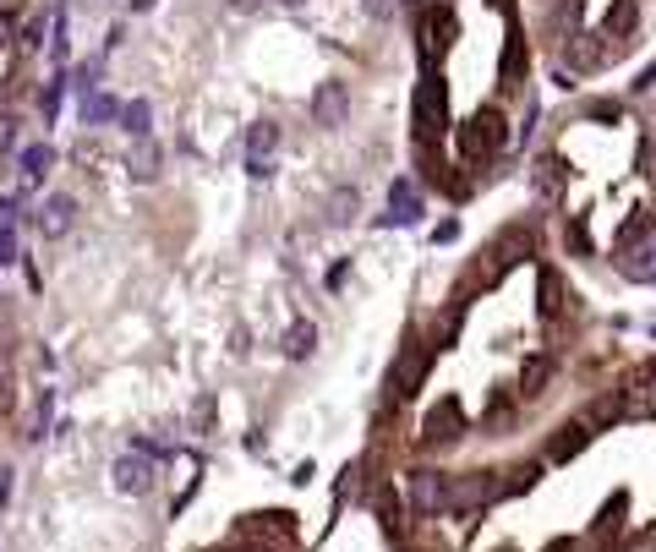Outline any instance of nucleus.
<instances>
[{
    "label": "nucleus",
    "instance_id": "41",
    "mask_svg": "<svg viewBox=\"0 0 656 552\" xmlns=\"http://www.w3.org/2000/svg\"><path fill=\"white\" fill-rule=\"evenodd\" d=\"M547 552H580V547H574V542H564V536H558V542L547 547Z\"/></svg>",
    "mask_w": 656,
    "mask_h": 552
},
{
    "label": "nucleus",
    "instance_id": "44",
    "mask_svg": "<svg viewBox=\"0 0 656 552\" xmlns=\"http://www.w3.org/2000/svg\"><path fill=\"white\" fill-rule=\"evenodd\" d=\"M230 6H241V11H252V6H257V0H230Z\"/></svg>",
    "mask_w": 656,
    "mask_h": 552
},
{
    "label": "nucleus",
    "instance_id": "30",
    "mask_svg": "<svg viewBox=\"0 0 656 552\" xmlns=\"http://www.w3.org/2000/svg\"><path fill=\"white\" fill-rule=\"evenodd\" d=\"M564 246L574 257H591V230H585V219H569L564 225Z\"/></svg>",
    "mask_w": 656,
    "mask_h": 552
},
{
    "label": "nucleus",
    "instance_id": "27",
    "mask_svg": "<svg viewBox=\"0 0 656 552\" xmlns=\"http://www.w3.org/2000/svg\"><path fill=\"white\" fill-rule=\"evenodd\" d=\"M148 121H154V104H148V99L121 104V126L132 132V143H137V137H148Z\"/></svg>",
    "mask_w": 656,
    "mask_h": 552
},
{
    "label": "nucleus",
    "instance_id": "28",
    "mask_svg": "<svg viewBox=\"0 0 656 552\" xmlns=\"http://www.w3.org/2000/svg\"><path fill=\"white\" fill-rule=\"evenodd\" d=\"M115 115H121V104H115L110 93H88V99H82V121L88 126H104V121H115Z\"/></svg>",
    "mask_w": 656,
    "mask_h": 552
},
{
    "label": "nucleus",
    "instance_id": "9",
    "mask_svg": "<svg viewBox=\"0 0 656 552\" xmlns=\"http://www.w3.org/2000/svg\"><path fill=\"white\" fill-rule=\"evenodd\" d=\"M536 252V230L531 225H509V230H503V236H498V246H492V279H498L503 274V268H514V263H520V257H531Z\"/></svg>",
    "mask_w": 656,
    "mask_h": 552
},
{
    "label": "nucleus",
    "instance_id": "25",
    "mask_svg": "<svg viewBox=\"0 0 656 552\" xmlns=\"http://www.w3.org/2000/svg\"><path fill=\"white\" fill-rule=\"evenodd\" d=\"M312 350H318V328H312V323H290L285 328V356L290 361H307Z\"/></svg>",
    "mask_w": 656,
    "mask_h": 552
},
{
    "label": "nucleus",
    "instance_id": "43",
    "mask_svg": "<svg viewBox=\"0 0 656 552\" xmlns=\"http://www.w3.org/2000/svg\"><path fill=\"white\" fill-rule=\"evenodd\" d=\"M132 11H154V0H132Z\"/></svg>",
    "mask_w": 656,
    "mask_h": 552
},
{
    "label": "nucleus",
    "instance_id": "24",
    "mask_svg": "<svg viewBox=\"0 0 656 552\" xmlns=\"http://www.w3.org/2000/svg\"><path fill=\"white\" fill-rule=\"evenodd\" d=\"M646 236H656V214H651V208H640V214L629 219L624 230H618V241H613V246H618V252H635V246L646 241Z\"/></svg>",
    "mask_w": 656,
    "mask_h": 552
},
{
    "label": "nucleus",
    "instance_id": "34",
    "mask_svg": "<svg viewBox=\"0 0 656 552\" xmlns=\"http://www.w3.org/2000/svg\"><path fill=\"white\" fill-rule=\"evenodd\" d=\"M11 143H17V115H11V110H0V154H6Z\"/></svg>",
    "mask_w": 656,
    "mask_h": 552
},
{
    "label": "nucleus",
    "instance_id": "45",
    "mask_svg": "<svg viewBox=\"0 0 656 552\" xmlns=\"http://www.w3.org/2000/svg\"><path fill=\"white\" fill-rule=\"evenodd\" d=\"M279 6H301V0H279Z\"/></svg>",
    "mask_w": 656,
    "mask_h": 552
},
{
    "label": "nucleus",
    "instance_id": "16",
    "mask_svg": "<svg viewBox=\"0 0 656 552\" xmlns=\"http://www.w3.org/2000/svg\"><path fill=\"white\" fill-rule=\"evenodd\" d=\"M536 312H542L547 323L564 317V274H558V268H542V274H536Z\"/></svg>",
    "mask_w": 656,
    "mask_h": 552
},
{
    "label": "nucleus",
    "instance_id": "37",
    "mask_svg": "<svg viewBox=\"0 0 656 552\" xmlns=\"http://www.w3.org/2000/svg\"><path fill=\"white\" fill-rule=\"evenodd\" d=\"M394 6H400V0H367V11H372L378 22H389V17H394Z\"/></svg>",
    "mask_w": 656,
    "mask_h": 552
},
{
    "label": "nucleus",
    "instance_id": "7",
    "mask_svg": "<svg viewBox=\"0 0 656 552\" xmlns=\"http://www.w3.org/2000/svg\"><path fill=\"white\" fill-rule=\"evenodd\" d=\"M312 126H323V132H334V126L350 121V88L345 82H318V93H312Z\"/></svg>",
    "mask_w": 656,
    "mask_h": 552
},
{
    "label": "nucleus",
    "instance_id": "36",
    "mask_svg": "<svg viewBox=\"0 0 656 552\" xmlns=\"http://www.w3.org/2000/svg\"><path fill=\"white\" fill-rule=\"evenodd\" d=\"M50 55L66 61V17H55V39H50Z\"/></svg>",
    "mask_w": 656,
    "mask_h": 552
},
{
    "label": "nucleus",
    "instance_id": "46",
    "mask_svg": "<svg viewBox=\"0 0 656 552\" xmlns=\"http://www.w3.org/2000/svg\"><path fill=\"white\" fill-rule=\"evenodd\" d=\"M492 6H509V0H492Z\"/></svg>",
    "mask_w": 656,
    "mask_h": 552
},
{
    "label": "nucleus",
    "instance_id": "10",
    "mask_svg": "<svg viewBox=\"0 0 656 552\" xmlns=\"http://www.w3.org/2000/svg\"><path fill=\"white\" fill-rule=\"evenodd\" d=\"M410 498H416L421 509H449L454 503V481L438 476V471H410Z\"/></svg>",
    "mask_w": 656,
    "mask_h": 552
},
{
    "label": "nucleus",
    "instance_id": "1",
    "mask_svg": "<svg viewBox=\"0 0 656 552\" xmlns=\"http://www.w3.org/2000/svg\"><path fill=\"white\" fill-rule=\"evenodd\" d=\"M443 126H449V88L438 72H427L416 88V137L432 143V137H443Z\"/></svg>",
    "mask_w": 656,
    "mask_h": 552
},
{
    "label": "nucleus",
    "instance_id": "18",
    "mask_svg": "<svg viewBox=\"0 0 656 552\" xmlns=\"http://www.w3.org/2000/svg\"><path fill=\"white\" fill-rule=\"evenodd\" d=\"M159 164H164L159 143H154V137H137V143H132V154H126V170H132V181H154V175H159Z\"/></svg>",
    "mask_w": 656,
    "mask_h": 552
},
{
    "label": "nucleus",
    "instance_id": "15",
    "mask_svg": "<svg viewBox=\"0 0 656 552\" xmlns=\"http://www.w3.org/2000/svg\"><path fill=\"white\" fill-rule=\"evenodd\" d=\"M503 471H471V476H460L454 481V498L460 503H492V498H503Z\"/></svg>",
    "mask_w": 656,
    "mask_h": 552
},
{
    "label": "nucleus",
    "instance_id": "23",
    "mask_svg": "<svg viewBox=\"0 0 656 552\" xmlns=\"http://www.w3.org/2000/svg\"><path fill=\"white\" fill-rule=\"evenodd\" d=\"M531 181H536V192H542V197H558V186H564V159L542 154V159H536V170H531Z\"/></svg>",
    "mask_w": 656,
    "mask_h": 552
},
{
    "label": "nucleus",
    "instance_id": "14",
    "mask_svg": "<svg viewBox=\"0 0 656 552\" xmlns=\"http://www.w3.org/2000/svg\"><path fill=\"white\" fill-rule=\"evenodd\" d=\"M624 514H629V492H613V498L602 503V514H596V525H591V547L596 552H607V542L624 531Z\"/></svg>",
    "mask_w": 656,
    "mask_h": 552
},
{
    "label": "nucleus",
    "instance_id": "39",
    "mask_svg": "<svg viewBox=\"0 0 656 552\" xmlns=\"http://www.w3.org/2000/svg\"><path fill=\"white\" fill-rule=\"evenodd\" d=\"M635 88H640V93H646V88H656V66H646V72H640V82H635Z\"/></svg>",
    "mask_w": 656,
    "mask_h": 552
},
{
    "label": "nucleus",
    "instance_id": "12",
    "mask_svg": "<svg viewBox=\"0 0 656 552\" xmlns=\"http://www.w3.org/2000/svg\"><path fill=\"white\" fill-rule=\"evenodd\" d=\"M591 438H596V432H591V421H564V427L553 432V443H547V460H558V465H564V460H574V454H585V449H591Z\"/></svg>",
    "mask_w": 656,
    "mask_h": 552
},
{
    "label": "nucleus",
    "instance_id": "21",
    "mask_svg": "<svg viewBox=\"0 0 656 552\" xmlns=\"http://www.w3.org/2000/svg\"><path fill=\"white\" fill-rule=\"evenodd\" d=\"M547 383H553V356H531V361H525V372H520V394L525 399H542Z\"/></svg>",
    "mask_w": 656,
    "mask_h": 552
},
{
    "label": "nucleus",
    "instance_id": "38",
    "mask_svg": "<svg viewBox=\"0 0 656 552\" xmlns=\"http://www.w3.org/2000/svg\"><path fill=\"white\" fill-rule=\"evenodd\" d=\"M454 236H460V225H454V219H443V225L432 230V241H454Z\"/></svg>",
    "mask_w": 656,
    "mask_h": 552
},
{
    "label": "nucleus",
    "instance_id": "2",
    "mask_svg": "<svg viewBox=\"0 0 656 552\" xmlns=\"http://www.w3.org/2000/svg\"><path fill=\"white\" fill-rule=\"evenodd\" d=\"M427 367H432V345L421 334H410L405 345H400V361H394V372H389V389L394 399H410L421 389V378H427Z\"/></svg>",
    "mask_w": 656,
    "mask_h": 552
},
{
    "label": "nucleus",
    "instance_id": "19",
    "mask_svg": "<svg viewBox=\"0 0 656 552\" xmlns=\"http://www.w3.org/2000/svg\"><path fill=\"white\" fill-rule=\"evenodd\" d=\"M50 164H55V148L50 143H28V148H22V192H33V186L50 175Z\"/></svg>",
    "mask_w": 656,
    "mask_h": 552
},
{
    "label": "nucleus",
    "instance_id": "31",
    "mask_svg": "<svg viewBox=\"0 0 656 552\" xmlns=\"http://www.w3.org/2000/svg\"><path fill=\"white\" fill-rule=\"evenodd\" d=\"M536 476H542V465H514L509 481H503V498H509V492H531Z\"/></svg>",
    "mask_w": 656,
    "mask_h": 552
},
{
    "label": "nucleus",
    "instance_id": "5",
    "mask_svg": "<svg viewBox=\"0 0 656 552\" xmlns=\"http://www.w3.org/2000/svg\"><path fill=\"white\" fill-rule=\"evenodd\" d=\"M241 536L246 542H263V552L268 547H290L296 542V514H246L241 520Z\"/></svg>",
    "mask_w": 656,
    "mask_h": 552
},
{
    "label": "nucleus",
    "instance_id": "35",
    "mask_svg": "<svg viewBox=\"0 0 656 552\" xmlns=\"http://www.w3.org/2000/svg\"><path fill=\"white\" fill-rule=\"evenodd\" d=\"M585 115H591V121H618V115H624V110H618L613 99H596V104H591V110H585Z\"/></svg>",
    "mask_w": 656,
    "mask_h": 552
},
{
    "label": "nucleus",
    "instance_id": "26",
    "mask_svg": "<svg viewBox=\"0 0 656 552\" xmlns=\"http://www.w3.org/2000/svg\"><path fill=\"white\" fill-rule=\"evenodd\" d=\"M50 410H55V389H39V399H33V416H28V432H22L28 443H39L44 432H50Z\"/></svg>",
    "mask_w": 656,
    "mask_h": 552
},
{
    "label": "nucleus",
    "instance_id": "3",
    "mask_svg": "<svg viewBox=\"0 0 656 552\" xmlns=\"http://www.w3.org/2000/svg\"><path fill=\"white\" fill-rule=\"evenodd\" d=\"M498 148H503V115L487 104V110H476L471 121L460 126V154L476 164V159H492Z\"/></svg>",
    "mask_w": 656,
    "mask_h": 552
},
{
    "label": "nucleus",
    "instance_id": "13",
    "mask_svg": "<svg viewBox=\"0 0 656 552\" xmlns=\"http://www.w3.org/2000/svg\"><path fill=\"white\" fill-rule=\"evenodd\" d=\"M72 219H77V203H72L66 192L44 197V208H39V236H44V241H61L66 230H72Z\"/></svg>",
    "mask_w": 656,
    "mask_h": 552
},
{
    "label": "nucleus",
    "instance_id": "20",
    "mask_svg": "<svg viewBox=\"0 0 656 552\" xmlns=\"http://www.w3.org/2000/svg\"><path fill=\"white\" fill-rule=\"evenodd\" d=\"M564 61L574 66V72H591V66H602V44H596L591 33H569V44H564Z\"/></svg>",
    "mask_w": 656,
    "mask_h": 552
},
{
    "label": "nucleus",
    "instance_id": "42",
    "mask_svg": "<svg viewBox=\"0 0 656 552\" xmlns=\"http://www.w3.org/2000/svg\"><path fill=\"white\" fill-rule=\"evenodd\" d=\"M6 492H11V471H0V498H6Z\"/></svg>",
    "mask_w": 656,
    "mask_h": 552
},
{
    "label": "nucleus",
    "instance_id": "4",
    "mask_svg": "<svg viewBox=\"0 0 656 552\" xmlns=\"http://www.w3.org/2000/svg\"><path fill=\"white\" fill-rule=\"evenodd\" d=\"M465 438V410L460 399H443L438 410H427V421H421V449H449V443Z\"/></svg>",
    "mask_w": 656,
    "mask_h": 552
},
{
    "label": "nucleus",
    "instance_id": "11",
    "mask_svg": "<svg viewBox=\"0 0 656 552\" xmlns=\"http://www.w3.org/2000/svg\"><path fill=\"white\" fill-rule=\"evenodd\" d=\"M372 509H378V525H383V536H389V542H400L405 547V498L394 487H378L372 492Z\"/></svg>",
    "mask_w": 656,
    "mask_h": 552
},
{
    "label": "nucleus",
    "instance_id": "22",
    "mask_svg": "<svg viewBox=\"0 0 656 552\" xmlns=\"http://www.w3.org/2000/svg\"><path fill=\"white\" fill-rule=\"evenodd\" d=\"M274 148H279V126L274 121H257L252 132H246V164H263Z\"/></svg>",
    "mask_w": 656,
    "mask_h": 552
},
{
    "label": "nucleus",
    "instance_id": "17",
    "mask_svg": "<svg viewBox=\"0 0 656 552\" xmlns=\"http://www.w3.org/2000/svg\"><path fill=\"white\" fill-rule=\"evenodd\" d=\"M416 219H421L416 186H410V181H394V186H389V214H383V225H416Z\"/></svg>",
    "mask_w": 656,
    "mask_h": 552
},
{
    "label": "nucleus",
    "instance_id": "8",
    "mask_svg": "<svg viewBox=\"0 0 656 552\" xmlns=\"http://www.w3.org/2000/svg\"><path fill=\"white\" fill-rule=\"evenodd\" d=\"M110 481L126 498H143V492H154V460H148V454H121V460L110 465Z\"/></svg>",
    "mask_w": 656,
    "mask_h": 552
},
{
    "label": "nucleus",
    "instance_id": "29",
    "mask_svg": "<svg viewBox=\"0 0 656 552\" xmlns=\"http://www.w3.org/2000/svg\"><path fill=\"white\" fill-rule=\"evenodd\" d=\"M356 208H361V192H356V186H339V192L328 197V219H334V225H345Z\"/></svg>",
    "mask_w": 656,
    "mask_h": 552
},
{
    "label": "nucleus",
    "instance_id": "33",
    "mask_svg": "<svg viewBox=\"0 0 656 552\" xmlns=\"http://www.w3.org/2000/svg\"><path fill=\"white\" fill-rule=\"evenodd\" d=\"M11 263H22V257H17V230L0 225V268H11Z\"/></svg>",
    "mask_w": 656,
    "mask_h": 552
},
{
    "label": "nucleus",
    "instance_id": "6",
    "mask_svg": "<svg viewBox=\"0 0 656 552\" xmlns=\"http://www.w3.org/2000/svg\"><path fill=\"white\" fill-rule=\"evenodd\" d=\"M640 28V6L635 0H613V6H607V17H602V61L607 55H624L629 50V33Z\"/></svg>",
    "mask_w": 656,
    "mask_h": 552
},
{
    "label": "nucleus",
    "instance_id": "40",
    "mask_svg": "<svg viewBox=\"0 0 656 552\" xmlns=\"http://www.w3.org/2000/svg\"><path fill=\"white\" fill-rule=\"evenodd\" d=\"M0 410H11V383L0 378Z\"/></svg>",
    "mask_w": 656,
    "mask_h": 552
},
{
    "label": "nucleus",
    "instance_id": "32",
    "mask_svg": "<svg viewBox=\"0 0 656 552\" xmlns=\"http://www.w3.org/2000/svg\"><path fill=\"white\" fill-rule=\"evenodd\" d=\"M61 88H66V77H55L50 88L39 93V110H44V121H55V110H61Z\"/></svg>",
    "mask_w": 656,
    "mask_h": 552
}]
</instances>
